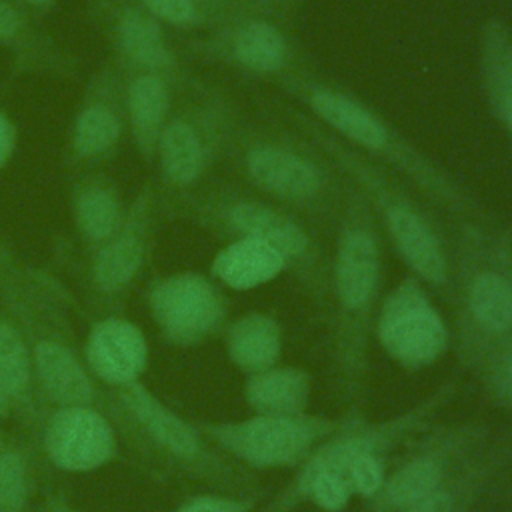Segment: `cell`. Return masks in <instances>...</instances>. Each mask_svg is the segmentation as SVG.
Segmentation results:
<instances>
[{
    "label": "cell",
    "mask_w": 512,
    "mask_h": 512,
    "mask_svg": "<svg viewBox=\"0 0 512 512\" xmlns=\"http://www.w3.org/2000/svg\"><path fill=\"white\" fill-rule=\"evenodd\" d=\"M224 50L234 66L260 78L280 82L296 70V52L280 20L260 12L236 16L228 28Z\"/></svg>",
    "instance_id": "cell-10"
},
{
    "label": "cell",
    "mask_w": 512,
    "mask_h": 512,
    "mask_svg": "<svg viewBox=\"0 0 512 512\" xmlns=\"http://www.w3.org/2000/svg\"><path fill=\"white\" fill-rule=\"evenodd\" d=\"M182 512H244V508L236 502H226V500H214V498H204L192 502L188 508Z\"/></svg>",
    "instance_id": "cell-35"
},
{
    "label": "cell",
    "mask_w": 512,
    "mask_h": 512,
    "mask_svg": "<svg viewBox=\"0 0 512 512\" xmlns=\"http://www.w3.org/2000/svg\"><path fill=\"white\" fill-rule=\"evenodd\" d=\"M140 260H142V248L138 240L134 238L116 240L98 258V264H96L98 282L106 290L124 286L138 270Z\"/></svg>",
    "instance_id": "cell-24"
},
{
    "label": "cell",
    "mask_w": 512,
    "mask_h": 512,
    "mask_svg": "<svg viewBox=\"0 0 512 512\" xmlns=\"http://www.w3.org/2000/svg\"><path fill=\"white\" fill-rule=\"evenodd\" d=\"M438 400H442V394H436L432 402H424L422 406L380 424H364L358 420L342 422L336 432H332L312 450V454L302 462V468L294 480L282 490V494H278L266 512H288L292 506L302 504L308 484L318 474H336L346 480V472L358 456L368 452L380 454L386 446L394 444L406 432L416 428L418 422L436 408Z\"/></svg>",
    "instance_id": "cell-7"
},
{
    "label": "cell",
    "mask_w": 512,
    "mask_h": 512,
    "mask_svg": "<svg viewBox=\"0 0 512 512\" xmlns=\"http://www.w3.org/2000/svg\"><path fill=\"white\" fill-rule=\"evenodd\" d=\"M150 12L172 24H192L198 20V4L194 0H144Z\"/></svg>",
    "instance_id": "cell-32"
},
{
    "label": "cell",
    "mask_w": 512,
    "mask_h": 512,
    "mask_svg": "<svg viewBox=\"0 0 512 512\" xmlns=\"http://www.w3.org/2000/svg\"><path fill=\"white\" fill-rule=\"evenodd\" d=\"M10 392H8V388H6V382H4V378H2V374H0V412L4 410V406H6V396H8Z\"/></svg>",
    "instance_id": "cell-40"
},
{
    "label": "cell",
    "mask_w": 512,
    "mask_h": 512,
    "mask_svg": "<svg viewBox=\"0 0 512 512\" xmlns=\"http://www.w3.org/2000/svg\"><path fill=\"white\" fill-rule=\"evenodd\" d=\"M166 110L168 90L164 82L154 74L136 78L130 88V112L142 144L150 146L160 138V126Z\"/></svg>",
    "instance_id": "cell-21"
},
{
    "label": "cell",
    "mask_w": 512,
    "mask_h": 512,
    "mask_svg": "<svg viewBox=\"0 0 512 512\" xmlns=\"http://www.w3.org/2000/svg\"><path fill=\"white\" fill-rule=\"evenodd\" d=\"M442 466L432 456H420L402 464L392 476L384 478L380 490L372 496L380 512H402L414 502L430 496L440 488Z\"/></svg>",
    "instance_id": "cell-17"
},
{
    "label": "cell",
    "mask_w": 512,
    "mask_h": 512,
    "mask_svg": "<svg viewBox=\"0 0 512 512\" xmlns=\"http://www.w3.org/2000/svg\"><path fill=\"white\" fill-rule=\"evenodd\" d=\"M242 4L252 12H260L276 20H282L298 8L300 0H242Z\"/></svg>",
    "instance_id": "cell-33"
},
{
    "label": "cell",
    "mask_w": 512,
    "mask_h": 512,
    "mask_svg": "<svg viewBox=\"0 0 512 512\" xmlns=\"http://www.w3.org/2000/svg\"><path fill=\"white\" fill-rule=\"evenodd\" d=\"M282 348V332L266 314H246L228 332V352L236 366L256 374L276 366Z\"/></svg>",
    "instance_id": "cell-16"
},
{
    "label": "cell",
    "mask_w": 512,
    "mask_h": 512,
    "mask_svg": "<svg viewBox=\"0 0 512 512\" xmlns=\"http://www.w3.org/2000/svg\"><path fill=\"white\" fill-rule=\"evenodd\" d=\"M54 460L72 470H88L102 464L112 452L108 424L96 412L72 408L54 420L48 436Z\"/></svg>",
    "instance_id": "cell-12"
},
{
    "label": "cell",
    "mask_w": 512,
    "mask_h": 512,
    "mask_svg": "<svg viewBox=\"0 0 512 512\" xmlns=\"http://www.w3.org/2000/svg\"><path fill=\"white\" fill-rule=\"evenodd\" d=\"M376 332L384 350L404 368H424L446 348L442 316L416 278L402 280L382 302Z\"/></svg>",
    "instance_id": "cell-9"
},
{
    "label": "cell",
    "mask_w": 512,
    "mask_h": 512,
    "mask_svg": "<svg viewBox=\"0 0 512 512\" xmlns=\"http://www.w3.org/2000/svg\"><path fill=\"white\" fill-rule=\"evenodd\" d=\"M450 510H452V496L446 490L438 488L436 492L414 502L412 506L404 508L402 512H450Z\"/></svg>",
    "instance_id": "cell-34"
},
{
    "label": "cell",
    "mask_w": 512,
    "mask_h": 512,
    "mask_svg": "<svg viewBox=\"0 0 512 512\" xmlns=\"http://www.w3.org/2000/svg\"><path fill=\"white\" fill-rule=\"evenodd\" d=\"M496 396L512 406V334L476 358Z\"/></svg>",
    "instance_id": "cell-27"
},
{
    "label": "cell",
    "mask_w": 512,
    "mask_h": 512,
    "mask_svg": "<svg viewBox=\"0 0 512 512\" xmlns=\"http://www.w3.org/2000/svg\"><path fill=\"white\" fill-rule=\"evenodd\" d=\"M256 122L238 138V164L256 194L314 218L338 216L352 188L298 128Z\"/></svg>",
    "instance_id": "cell-3"
},
{
    "label": "cell",
    "mask_w": 512,
    "mask_h": 512,
    "mask_svg": "<svg viewBox=\"0 0 512 512\" xmlns=\"http://www.w3.org/2000/svg\"><path fill=\"white\" fill-rule=\"evenodd\" d=\"M278 84L284 92L292 94L316 122L360 154L404 176L434 204L458 214L476 208L472 196L448 170L354 94L298 70Z\"/></svg>",
    "instance_id": "cell-1"
},
{
    "label": "cell",
    "mask_w": 512,
    "mask_h": 512,
    "mask_svg": "<svg viewBox=\"0 0 512 512\" xmlns=\"http://www.w3.org/2000/svg\"><path fill=\"white\" fill-rule=\"evenodd\" d=\"M134 408L140 414V418L148 424L152 434L164 442L172 452L180 456H194L198 452V440L194 432L172 412L158 406L152 398H148L142 392H136L132 396Z\"/></svg>",
    "instance_id": "cell-23"
},
{
    "label": "cell",
    "mask_w": 512,
    "mask_h": 512,
    "mask_svg": "<svg viewBox=\"0 0 512 512\" xmlns=\"http://www.w3.org/2000/svg\"><path fill=\"white\" fill-rule=\"evenodd\" d=\"M0 374L8 392H18L28 380V356L18 334L10 326H0Z\"/></svg>",
    "instance_id": "cell-28"
},
{
    "label": "cell",
    "mask_w": 512,
    "mask_h": 512,
    "mask_svg": "<svg viewBox=\"0 0 512 512\" xmlns=\"http://www.w3.org/2000/svg\"><path fill=\"white\" fill-rule=\"evenodd\" d=\"M154 310L166 332L180 340L208 334L224 314L218 290L196 274H180L154 292Z\"/></svg>",
    "instance_id": "cell-11"
},
{
    "label": "cell",
    "mask_w": 512,
    "mask_h": 512,
    "mask_svg": "<svg viewBox=\"0 0 512 512\" xmlns=\"http://www.w3.org/2000/svg\"><path fill=\"white\" fill-rule=\"evenodd\" d=\"M78 214L82 228L94 238L110 236L120 220L116 200L102 190L86 192L78 202Z\"/></svg>",
    "instance_id": "cell-26"
},
{
    "label": "cell",
    "mask_w": 512,
    "mask_h": 512,
    "mask_svg": "<svg viewBox=\"0 0 512 512\" xmlns=\"http://www.w3.org/2000/svg\"><path fill=\"white\" fill-rule=\"evenodd\" d=\"M122 46L140 64L148 68H166L172 64L156 22L140 12H130L120 26Z\"/></svg>",
    "instance_id": "cell-22"
},
{
    "label": "cell",
    "mask_w": 512,
    "mask_h": 512,
    "mask_svg": "<svg viewBox=\"0 0 512 512\" xmlns=\"http://www.w3.org/2000/svg\"><path fill=\"white\" fill-rule=\"evenodd\" d=\"M310 376L292 366H272L256 372L246 382V402L256 414H304L310 400Z\"/></svg>",
    "instance_id": "cell-14"
},
{
    "label": "cell",
    "mask_w": 512,
    "mask_h": 512,
    "mask_svg": "<svg viewBox=\"0 0 512 512\" xmlns=\"http://www.w3.org/2000/svg\"><path fill=\"white\" fill-rule=\"evenodd\" d=\"M384 478L386 476H384L380 456L374 452L358 456L346 472V482L352 494H360L364 498H372L380 490Z\"/></svg>",
    "instance_id": "cell-30"
},
{
    "label": "cell",
    "mask_w": 512,
    "mask_h": 512,
    "mask_svg": "<svg viewBox=\"0 0 512 512\" xmlns=\"http://www.w3.org/2000/svg\"><path fill=\"white\" fill-rule=\"evenodd\" d=\"M12 142H14V132L12 126L4 116H0V166L6 162V158L12 152Z\"/></svg>",
    "instance_id": "cell-36"
},
{
    "label": "cell",
    "mask_w": 512,
    "mask_h": 512,
    "mask_svg": "<svg viewBox=\"0 0 512 512\" xmlns=\"http://www.w3.org/2000/svg\"><path fill=\"white\" fill-rule=\"evenodd\" d=\"M158 150L166 176L178 186L192 184L204 172L206 144L198 128L186 120H176L162 130Z\"/></svg>",
    "instance_id": "cell-18"
},
{
    "label": "cell",
    "mask_w": 512,
    "mask_h": 512,
    "mask_svg": "<svg viewBox=\"0 0 512 512\" xmlns=\"http://www.w3.org/2000/svg\"><path fill=\"white\" fill-rule=\"evenodd\" d=\"M340 228L330 270L340 336H366L380 288L376 218L352 186L338 214Z\"/></svg>",
    "instance_id": "cell-5"
},
{
    "label": "cell",
    "mask_w": 512,
    "mask_h": 512,
    "mask_svg": "<svg viewBox=\"0 0 512 512\" xmlns=\"http://www.w3.org/2000/svg\"><path fill=\"white\" fill-rule=\"evenodd\" d=\"M288 270L286 260L268 244L254 238H236L222 248L212 264V272L234 290H250L270 282Z\"/></svg>",
    "instance_id": "cell-15"
},
{
    "label": "cell",
    "mask_w": 512,
    "mask_h": 512,
    "mask_svg": "<svg viewBox=\"0 0 512 512\" xmlns=\"http://www.w3.org/2000/svg\"><path fill=\"white\" fill-rule=\"evenodd\" d=\"M194 2H196V4H198V2H200V4H208V6H214V4H216V6H224V4H230V2H234V0H194ZM240 2H242V0H240ZM234 4L240 6V8H244V6L238 4V2H234ZM244 10H248V8H244ZM250 12H252V10H250Z\"/></svg>",
    "instance_id": "cell-39"
},
{
    "label": "cell",
    "mask_w": 512,
    "mask_h": 512,
    "mask_svg": "<svg viewBox=\"0 0 512 512\" xmlns=\"http://www.w3.org/2000/svg\"><path fill=\"white\" fill-rule=\"evenodd\" d=\"M502 66H504V74L508 78V82L512 84V42L508 40L504 46V54H502Z\"/></svg>",
    "instance_id": "cell-38"
},
{
    "label": "cell",
    "mask_w": 512,
    "mask_h": 512,
    "mask_svg": "<svg viewBox=\"0 0 512 512\" xmlns=\"http://www.w3.org/2000/svg\"><path fill=\"white\" fill-rule=\"evenodd\" d=\"M508 42L506 26L492 18L482 30V80L494 112L500 116L506 130L512 134V84L502 66L504 46Z\"/></svg>",
    "instance_id": "cell-19"
},
{
    "label": "cell",
    "mask_w": 512,
    "mask_h": 512,
    "mask_svg": "<svg viewBox=\"0 0 512 512\" xmlns=\"http://www.w3.org/2000/svg\"><path fill=\"white\" fill-rule=\"evenodd\" d=\"M464 352L478 358L512 334V236L468 224L458 242Z\"/></svg>",
    "instance_id": "cell-4"
},
{
    "label": "cell",
    "mask_w": 512,
    "mask_h": 512,
    "mask_svg": "<svg viewBox=\"0 0 512 512\" xmlns=\"http://www.w3.org/2000/svg\"><path fill=\"white\" fill-rule=\"evenodd\" d=\"M118 136L114 114L102 106L88 108L76 124V148L82 154H96L108 148Z\"/></svg>",
    "instance_id": "cell-25"
},
{
    "label": "cell",
    "mask_w": 512,
    "mask_h": 512,
    "mask_svg": "<svg viewBox=\"0 0 512 512\" xmlns=\"http://www.w3.org/2000/svg\"><path fill=\"white\" fill-rule=\"evenodd\" d=\"M24 496V468L18 456L6 454L0 460V498L6 504H20Z\"/></svg>",
    "instance_id": "cell-31"
},
{
    "label": "cell",
    "mask_w": 512,
    "mask_h": 512,
    "mask_svg": "<svg viewBox=\"0 0 512 512\" xmlns=\"http://www.w3.org/2000/svg\"><path fill=\"white\" fill-rule=\"evenodd\" d=\"M38 372L54 398L66 404H82L90 398V382L68 350L42 342L36 348Z\"/></svg>",
    "instance_id": "cell-20"
},
{
    "label": "cell",
    "mask_w": 512,
    "mask_h": 512,
    "mask_svg": "<svg viewBox=\"0 0 512 512\" xmlns=\"http://www.w3.org/2000/svg\"><path fill=\"white\" fill-rule=\"evenodd\" d=\"M218 210L222 224L236 238H254L272 246L312 294L326 292L330 272L322 246L292 210L258 194H234Z\"/></svg>",
    "instance_id": "cell-6"
},
{
    "label": "cell",
    "mask_w": 512,
    "mask_h": 512,
    "mask_svg": "<svg viewBox=\"0 0 512 512\" xmlns=\"http://www.w3.org/2000/svg\"><path fill=\"white\" fill-rule=\"evenodd\" d=\"M88 350L96 372L114 382L132 380L146 360V342L140 330L120 320L98 324Z\"/></svg>",
    "instance_id": "cell-13"
},
{
    "label": "cell",
    "mask_w": 512,
    "mask_h": 512,
    "mask_svg": "<svg viewBox=\"0 0 512 512\" xmlns=\"http://www.w3.org/2000/svg\"><path fill=\"white\" fill-rule=\"evenodd\" d=\"M286 122L306 134L360 192L376 222L384 224L396 252L410 270L434 288L450 284V258L442 236L406 184L386 166L360 154L308 112L284 106Z\"/></svg>",
    "instance_id": "cell-2"
},
{
    "label": "cell",
    "mask_w": 512,
    "mask_h": 512,
    "mask_svg": "<svg viewBox=\"0 0 512 512\" xmlns=\"http://www.w3.org/2000/svg\"><path fill=\"white\" fill-rule=\"evenodd\" d=\"M16 26H18L16 12L8 4L0 2V38H6L10 34H14Z\"/></svg>",
    "instance_id": "cell-37"
},
{
    "label": "cell",
    "mask_w": 512,
    "mask_h": 512,
    "mask_svg": "<svg viewBox=\"0 0 512 512\" xmlns=\"http://www.w3.org/2000/svg\"><path fill=\"white\" fill-rule=\"evenodd\" d=\"M352 496L348 482L336 474H318L306 488L304 500H314L326 512H340Z\"/></svg>",
    "instance_id": "cell-29"
},
{
    "label": "cell",
    "mask_w": 512,
    "mask_h": 512,
    "mask_svg": "<svg viewBox=\"0 0 512 512\" xmlns=\"http://www.w3.org/2000/svg\"><path fill=\"white\" fill-rule=\"evenodd\" d=\"M340 426V420L306 412L296 416L256 414L218 428V438L234 456L250 466L290 468L302 464Z\"/></svg>",
    "instance_id": "cell-8"
}]
</instances>
